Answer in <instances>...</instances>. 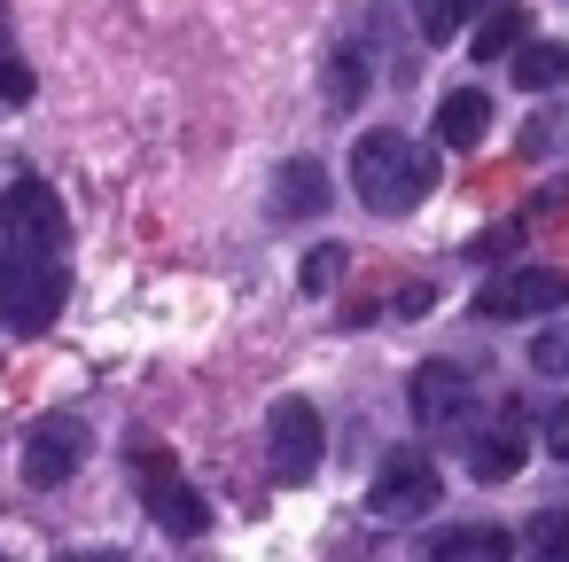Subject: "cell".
I'll return each instance as SVG.
<instances>
[{"label":"cell","mask_w":569,"mask_h":562,"mask_svg":"<svg viewBox=\"0 0 569 562\" xmlns=\"http://www.w3.org/2000/svg\"><path fill=\"white\" fill-rule=\"evenodd\" d=\"M351 188H359V204H367L375 219H406V211L429 204V188H437V157H429L413 134H398V126L359 134V149H351Z\"/></svg>","instance_id":"6da1fadb"},{"label":"cell","mask_w":569,"mask_h":562,"mask_svg":"<svg viewBox=\"0 0 569 562\" xmlns=\"http://www.w3.org/2000/svg\"><path fill=\"white\" fill-rule=\"evenodd\" d=\"M71 297V274L63 258H40V250H0V328L9 336H48L56 313Z\"/></svg>","instance_id":"7a4b0ae2"},{"label":"cell","mask_w":569,"mask_h":562,"mask_svg":"<svg viewBox=\"0 0 569 562\" xmlns=\"http://www.w3.org/2000/svg\"><path fill=\"white\" fill-rule=\"evenodd\" d=\"M133 492H141V507L172 531V539H196L203 531V492L180 476V461L164 453V445H149V437H133Z\"/></svg>","instance_id":"3957f363"},{"label":"cell","mask_w":569,"mask_h":562,"mask_svg":"<svg viewBox=\"0 0 569 562\" xmlns=\"http://www.w3.org/2000/svg\"><path fill=\"white\" fill-rule=\"evenodd\" d=\"M437 500H445V476H437V461H429L421 445H398V453L375 469V484H367V515H375V523H421Z\"/></svg>","instance_id":"277c9868"},{"label":"cell","mask_w":569,"mask_h":562,"mask_svg":"<svg viewBox=\"0 0 569 562\" xmlns=\"http://www.w3.org/2000/svg\"><path fill=\"white\" fill-rule=\"evenodd\" d=\"M0 227H9V250H40V258H56V250L71 243L63 196H56L48 180H32V172H17L9 188H0Z\"/></svg>","instance_id":"5b68a950"},{"label":"cell","mask_w":569,"mask_h":562,"mask_svg":"<svg viewBox=\"0 0 569 562\" xmlns=\"http://www.w3.org/2000/svg\"><path fill=\"white\" fill-rule=\"evenodd\" d=\"M569 305V274L561 266H507L476 289V321H538Z\"/></svg>","instance_id":"8992f818"},{"label":"cell","mask_w":569,"mask_h":562,"mask_svg":"<svg viewBox=\"0 0 569 562\" xmlns=\"http://www.w3.org/2000/svg\"><path fill=\"white\" fill-rule=\"evenodd\" d=\"M320 406L312 398H273V414H266V469H273V484H312V469H320Z\"/></svg>","instance_id":"52a82bcc"},{"label":"cell","mask_w":569,"mask_h":562,"mask_svg":"<svg viewBox=\"0 0 569 562\" xmlns=\"http://www.w3.org/2000/svg\"><path fill=\"white\" fill-rule=\"evenodd\" d=\"M87 422L79 414H40L32 422V437H24V484L32 492H56V484H71L79 476V461H87Z\"/></svg>","instance_id":"ba28073f"},{"label":"cell","mask_w":569,"mask_h":562,"mask_svg":"<svg viewBox=\"0 0 569 562\" xmlns=\"http://www.w3.org/2000/svg\"><path fill=\"white\" fill-rule=\"evenodd\" d=\"M406 398H413V422H421V430H452V422L476 406V383H468V367H452V359H421L413 383H406Z\"/></svg>","instance_id":"9c48e42d"},{"label":"cell","mask_w":569,"mask_h":562,"mask_svg":"<svg viewBox=\"0 0 569 562\" xmlns=\"http://www.w3.org/2000/svg\"><path fill=\"white\" fill-rule=\"evenodd\" d=\"M522 461H530V437H522L515 414H507V422H483V430L468 437V476H476V484H507Z\"/></svg>","instance_id":"30bf717a"},{"label":"cell","mask_w":569,"mask_h":562,"mask_svg":"<svg viewBox=\"0 0 569 562\" xmlns=\"http://www.w3.org/2000/svg\"><path fill=\"white\" fill-rule=\"evenodd\" d=\"M429 562H515V531L507 523H445V531H429Z\"/></svg>","instance_id":"8fae6325"},{"label":"cell","mask_w":569,"mask_h":562,"mask_svg":"<svg viewBox=\"0 0 569 562\" xmlns=\"http://www.w3.org/2000/svg\"><path fill=\"white\" fill-rule=\"evenodd\" d=\"M328 211V165L320 157H289L273 172V219H320Z\"/></svg>","instance_id":"7c38bea8"},{"label":"cell","mask_w":569,"mask_h":562,"mask_svg":"<svg viewBox=\"0 0 569 562\" xmlns=\"http://www.w3.org/2000/svg\"><path fill=\"white\" fill-rule=\"evenodd\" d=\"M483 134H491V95H483V87H452V95L437 102V141L468 157Z\"/></svg>","instance_id":"4fadbf2b"},{"label":"cell","mask_w":569,"mask_h":562,"mask_svg":"<svg viewBox=\"0 0 569 562\" xmlns=\"http://www.w3.org/2000/svg\"><path fill=\"white\" fill-rule=\"evenodd\" d=\"M367 87H375V63H367V48H359V40H336V48H328V71H320V95H328V110H359V102H367Z\"/></svg>","instance_id":"5bb4252c"},{"label":"cell","mask_w":569,"mask_h":562,"mask_svg":"<svg viewBox=\"0 0 569 562\" xmlns=\"http://www.w3.org/2000/svg\"><path fill=\"white\" fill-rule=\"evenodd\" d=\"M507 71H515L522 95H561V87H569V48H561V40H522Z\"/></svg>","instance_id":"9a60e30c"},{"label":"cell","mask_w":569,"mask_h":562,"mask_svg":"<svg viewBox=\"0 0 569 562\" xmlns=\"http://www.w3.org/2000/svg\"><path fill=\"white\" fill-rule=\"evenodd\" d=\"M522 32H530V9H522V0L483 9V17H476V63H507V56L522 48Z\"/></svg>","instance_id":"2e32d148"},{"label":"cell","mask_w":569,"mask_h":562,"mask_svg":"<svg viewBox=\"0 0 569 562\" xmlns=\"http://www.w3.org/2000/svg\"><path fill=\"white\" fill-rule=\"evenodd\" d=\"M476 17H483V0H413L421 40H452V32H468Z\"/></svg>","instance_id":"e0dca14e"},{"label":"cell","mask_w":569,"mask_h":562,"mask_svg":"<svg viewBox=\"0 0 569 562\" xmlns=\"http://www.w3.org/2000/svg\"><path fill=\"white\" fill-rule=\"evenodd\" d=\"M546 562H569V507H546V515H530V531H522Z\"/></svg>","instance_id":"ac0fdd59"},{"label":"cell","mask_w":569,"mask_h":562,"mask_svg":"<svg viewBox=\"0 0 569 562\" xmlns=\"http://www.w3.org/2000/svg\"><path fill=\"white\" fill-rule=\"evenodd\" d=\"M530 367L538 375H569V321H553V328L530 336Z\"/></svg>","instance_id":"d6986e66"},{"label":"cell","mask_w":569,"mask_h":562,"mask_svg":"<svg viewBox=\"0 0 569 562\" xmlns=\"http://www.w3.org/2000/svg\"><path fill=\"white\" fill-rule=\"evenodd\" d=\"M561 141H569V118H561V110H538V118L522 126V157H553Z\"/></svg>","instance_id":"ffe728a7"},{"label":"cell","mask_w":569,"mask_h":562,"mask_svg":"<svg viewBox=\"0 0 569 562\" xmlns=\"http://www.w3.org/2000/svg\"><path fill=\"white\" fill-rule=\"evenodd\" d=\"M343 274V243H320V250H305V266H297V282H305V297H320L328 282Z\"/></svg>","instance_id":"44dd1931"},{"label":"cell","mask_w":569,"mask_h":562,"mask_svg":"<svg viewBox=\"0 0 569 562\" xmlns=\"http://www.w3.org/2000/svg\"><path fill=\"white\" fill-rule=\"evenodd\" d=\"M0 102H32V71H24V56H0Z\"/></svg>","instance_id":"7402d4cb"},{"label":"cell","mask_w":569,"mask_h":562,"mask_svg":"<svg viewBox=\"0 0 569 562\" xmlns=\"http://www.w3.org/2000/svg\"><path fill=\"white\" fill-rule=\"evenodd\" d=\"M429 305H437V289H429V282H413V289H398V305H390V313H398V321H421Z\"/></svg>","instance_id":"603a6c76"},{"label":"cell","mask_w":569,"mask_h":562,"mask_svg":"<svg viewBox=\"0 0 569 562\" xmlns=\"http://www.w3.org/2000/svg\"><path fill=\"white\" fill-rule=\"evenodd\" d=\"M546 453H553V461H569V398L546 414Z\"/></svg>","instance_id":"cb8c5ba5"},{"label":"cell","mask_w":569,"mask_h":562,"mask_svg":"<svg viewBox=\"0 0 569 562\" xmlns=\"http://www.w3.org/2000/svg\"><path fill=\"white\" fill-rule=\"evenodd\" d=\"M63 562H110V554H63Z\"/></svg>","instance_id":"d4e9b609"},{"label":"cell","mask_w":569,"mask_h":562,"mask_svg":"<svg viewBox=\"0 0 569 562\" xmlns=\"http://www.w3.org/2000/svg\"><path fill=\"white\" fill-rule=\"evenodd\" d=\"M483 9H499V0H483Z\"/></svg>","instance_id":"484cf974"},{"label":"cell","mask_w":569,"mask_h":562,"mask_svg":"<svg viewBox=\"0 0 569 562\" xmlns=\"http://www.w3.org/2000/svg\"><path fill=\"white\" fill-rule=\"evenodd\" d=\"M0 562H9V554H0Z\"/></svg>","instance_id":"4316f807"}]
</instances>
